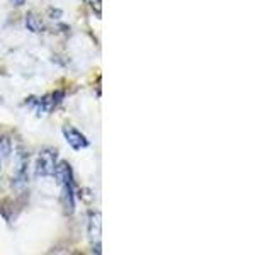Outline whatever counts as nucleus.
I'll return each instance as SVG.
<instances>
[{
  "mask_svg": "<svg viewBox=\"0 0 272 255\" xmlns=\"http://www.w3.org/2000/svg\"><path fill=\"white\" fill-rule=\"evenodd\" d=\"M55 175H57V179L63 187V206H65V211L68 214H71L75 211V184L71 167L67 162L58 163Z\"/></svg>",
  "mask_w": 272,
  "mask_h": 255,
  "instance_id": "nucleus-1",
  "label": "nucleus"
},
{
  "mask_svg": "<svg viewBox=\"0 0 272 255\" xmlns=\"http://www.w3.org/2000/svg\"><path fill=\"white\" fill-rule=\"evenodd\" d=\"M58 165V153L53 148H45L38 155V162H36V175L38 177H51L55 175Z\"/></svg>",
  "mask_w": 272,
  "mask_h": 255,
  "instance_id": "nucleus-2",
  "label": "nucleus"
},
{
  "mask_svg": "<svg viewBox=\"0 0 272 255\" xmlns=\"http://www.w3.org/2000/svg\"><path fill=\"white\" fill-rule=\"evenodd\" d=\"M63 136H65L67 143L73 150H83L89 146V139L83 133H80L78 129H75L73 126H63Z\"/></svg>",
  "mask_w": 272,
  "mask_h": 255,
  "instance_id": "nucleus-3",
  "label": "nucleus"
},
{
  "mask_svg": "<svg viewBox=\"0 0 272 255\" xmlns=\"http://www.w3.org/2000/svg\"><path fill=\"white\" fill-rule=\"evenodd\" d=\"M101 213H90L89 216V237L90 244L94 247V252L101 254Z\"/></svg>",
  "mask_w": 272,
  "mask_h": 255,
  "instance_id": "nucleus-4",
  "label": "nucleus"
},
{
  "mask_svg": "<svg viewBox=\"0 0 272 255\" xmlns=\"http://www.w3.org/2000/svg\"><path fill=\"white\" fill-rule=\"evenodd\" d=\"M60 97H63V92H55L51 95H45V97H41V99H34V101L31 102V106H33L36 113L41 116V114L50 113V111L53 109L60 101H62Z\"/></svg>",
  "mask_w": 272,
  "mask_h": 255,
  "instance_id": "nucleus-5",
  "label": "nucleus"
},
{
  "mask_svg": "<svg viewBox=\"0 0 272 255\" xmlns=\"http://www.w3.org/2000/svg\"><path fill=\"white\" fill-rule=\"evenodd\" d=\"M26 27L31 31V33H41L43 31V22L41 19L38 17L33 12H29V14L26 15Z\"/></svg>",
  "mask_w": 272,
  "mask_h": 255,
  "instance_id": "nucleus-6",
  "label": "nucleus"
},
{
  "mask_svg": "<svg viewBox=\"0 0 272 255\" xmlns=\"http://www.w3.org/2000/svg\"><path fill=\"white\" fill-rule=\"evenodd\" d=\"M87 2H90L92 5H97V9H101V0H87Z\"/></svg>",
  "mask_w": 272,
  "mask_h": 255,
  "instance_id": "nucleus-7",
  "label": "nucleus"
},
{
  "mask_svg": "<svg viewBox=\"0 0 272 255\" xmlns=\"http://www.w3.org/2000/svg\"><path fill=\"white\" fill-rule=\"evenodd\" d=\"M12 2H15V5H22L24 0H12Z\"/></svg>",
  "mask_w": 272,
  "mask_h": 255,
  "instance_id": "nucleus-8",
  "label": "nucleus"
},
{
  "mask_svg": "<svg viewBox=\"0 0 272 255\" xmlns=\"http://www.w3.org/2000/svg\"><path fill=\"white\" fill-rule=\"evenodd\" d=\"M0 165H2V158H0Z\"/></svg>",
  "mask_w": 272,
  "mask_h": 255,
  "instance_id": "nucleus-9",
  "label": "nucleus"
}]
</instances>
